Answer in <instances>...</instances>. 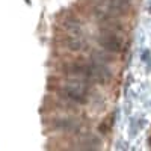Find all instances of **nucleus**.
I'll list each match as a JSON object with an SVG mask.
<instances>
[{
    "instance_id": "f257e3e1",
    "label": "nucleus",
    "mask_w": 151,
    "mask_h": 151,
    "mask_svg": "<svg viewBox=\"0 0 151 151\" xmlns=\"http://www.w3.org/2000/svg\"><path fill=\"white\" fill-rule=\"evenodd\" d=\"M59 95L64 100H67V101H73L77 104H86L89 92H88V88L85 83H82L80 80H73L71 83L60 88Z\"/></svg>"
},
{
    "instance_id": "f03ea898",
    "label": "nucleus",
    "mask_w": 151,
    "mask_h": 151,
    "mask_svg": "<svg viewBox=\"0 0 151 151\" xmlns=\"http://www.w3.org/2000/svg\"><path fill=\"white\" fill-rule=\"evenodd\" d=\"M97 42L104 52H109L112 55H118L122 52V38L118 33H110V32H101L97 36Z\"/></svg>"
},
{
    "instance_id": "20e7f679",
    "label": "nucleus",
    "mask_w": 151,
    "mask_h": 151,
    "mask_svg": "<svg viewBox=\"0 0 151 151\" xmlns=\"http://www.w3.org/2000/svg\"><path fill=\"white\" fill-rule=\"evenodd\" d=\"M64 45L70 52H82L83 48H86V41L80 35H67L64 38Z\"/></svg>"
},
{
    "instance_id": "0eeeda50",
    "label": "nucleus",
    "mask_w": 151,
    "mask_h": 151,
    "mask_svg": "<svg viewBox=\"0 0 151 151\" xmlns=\"http://www.w3.org/2000/svg\"><path fill=\"white\" fill-rule=\"evenodd\" d=\"M26 2H27V3H30V0H26Z\"/></svg>"
},
{
    "instance_id": "7ed1b4c3",
    "label": "nucleus",
    "mask_w": 151,
    "mask_h": 151,
    "mask_svg": "<svg viewBox=\"0 0 151 151\" xmlns=\"http://www.w3.org/2000/svg\"><path fill=\"white\" fill-rule=\"evenodd\" d=\"M112 15H125L132 9V0H101Z\"/></svg>"
},
{
    "instance_id": "423d86ee",
    "label": "nucleus",
    "mask_w": 151,
    "mask_h": 151,
    "mask_svg": "<svg viewBox=\"0 0 151 151\" xmlns=\"http://www.w3.org/2000/svg\"><path fill=\"white\" fill-rule=\"evenodd\" d=\"M77 151H98V150H94V148H83V150H77Z\"/></svg>"
},
{
    "instance_id": "39448f33",
    "label": "nucleus",
    "mask_w": 151,
    "mask_h": 151,
    "mask_svg": "<svg viewBox=\"0 0 151 151\" xmlns=\"http://www.w3.org/2000/svg\"><path fill=\"white\" fill-rule=\"evenodd\" d=\"M56 127L58 129H65V130H74L77 129L79 125L74 119H70V118H65V119H58L56 121Z\"/></svg>"
}]
</instances>
